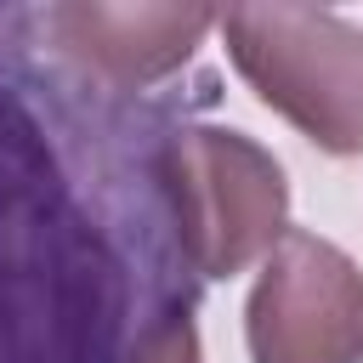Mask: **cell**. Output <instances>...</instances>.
I'll use <instances>...</instances> for the list:
<instances>
[{
  "label": "cell",
  "instance_id": "obj_4",
  "mask_svg": "<svg viewBox=\"0 0 363 363\" xmlns=\"http://www.w3.org/2000/svg\"><path fill=\"white\" fill-rule=\"evenodd\" d=\"M250 363H363V272L318 233L284 227L244 306Z\"/></svg>",
  "mask_w": 363,
  "mask_h": 363
},
{
  "label": "cell",
  "instance_id": "obj_5",
  "mask_svg": "<svg viewBox=\"0 0 363 363\" xmlns=\"http://www.w3.org/2000/svg\"><path fill=\"white\" fill-rule=\"evenodd\" d=\"M40 28L79 74H91L108 91L142 96V91L164 85L176 68H187L199 40L216 28V11L210 6H96V0H62V6H40Z\"/></svg>",
  "mask_w": 363,
  "mask_h": 363
},
{
  "label": "cell",
  "instance_id": "obj_2",
  "mask_svg": "<svg viewBox=\"0 0 363 363\" xmlns=\"http://www.w3.org/2000/svg\"><path fill=\"white\" fill-rule=\"evenodd\" d=\"M233 68L323 153H363V28L318 6L216 11Z\"/></svg>",
  "mask_w": 363,
  "mask_h": 363
},
{
  "label": "cell",
  "instance_id": "obj_6",
  "mask_svg": "<svg viewBox=\"0 0 363 363\" xmlns=\"http://www.w3.org/2000/svg\"><path fill=\"white\" fill-rule=\"evenodd\" d=\"M142 363H199V329H193V318H187V323H176V329H170V335H164Z\"/></svg>",
  "mask_w": 363,
  "mask_h": 363
},
{
  "label": "cell",
  "instance_id": "obj_3",
  "mask_svg": "<svg viewBox=\"0 0 363 363\" xmlns=\"http://www.w3.org/2000/svg\"><path fill=\"white\" fill-rule=\"evenodd\" d=\"M170 193L199 278H233L284 238L289 187L267 147L244 130L182 119L170 136Z\"/></svg>",
  "mask_w": 363,
  "mask_h": 363
},
{
  "label": "cell",
  "instance_id": "obj_1",
  "mask_svg": "<svg viewBox=\"0 0 363 363\" xmlns=\"http://www.w3.org/2000/svg\"><path fill=\"white\" fill-rule=\"evenodd\" d=\"M170 96L79 74L40 6H0V363H142L193 318Z\"/></svg>",
  "mask_w": 363,
  "mask_h": 363
}]
</instances>
